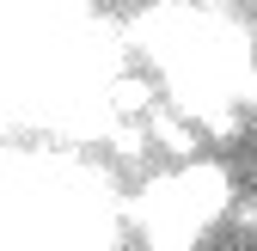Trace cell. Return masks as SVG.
<instances>
[{"label": "cell", "instance_id": "6da1fadb", "mask_svg": "<svg viewBox=\"0 0 257 251\" xmlns=\"http://www.w3.org/2000/svg\"><path fill=\"white\" fill-rule=\"evenodd\" d=\"M147 129H153V141L166 147L172 160H190V153H196V129H190L178 110H153V116H147Z\"/></svg>", "mask_w": 257, "mask_h": 251}, {"label": "cell", "instance_id": "7a4b0ae2", "mask_svg": "<svg viewBox=\"0 0 257 251\" xmlns=\"http://www.w3.org/2000/svg\"><path fill=\"white\" fill-rule=\"evenodd\" d=\"M110 104H116L122 116H128V110L141 116V110H153V86H147V80H128V74H122V80L110 86Z\"/></svg>", "mask_w": 257, "mask_h": 251}, {"label": "cell", "instance_id": "3957f363", "mask_svg": "<svg viewBox=\"0 0 257 251\" xmlns=\"http://www.w3.org/2000/svg\"><path fill=\"white\" fill-rule=\"evenodd\" d=\"M55 7H68V13H80V7H92V0H55Z\"/></svg>", "mask_w": 257, "mask_h": 251}]
</instances>
